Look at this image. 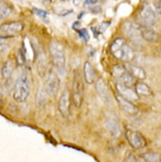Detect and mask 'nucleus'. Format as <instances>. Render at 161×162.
Segmentation results:
<instances>
[{"mask_svg":"<svg viewBox=\"0 0 161 162\" xmlns=\"http://www.w3.org/2000/svg\"><path fill=\"white\" fill-rule=\"evenodd\" d=\"M60 88V80L59 76L54 73L53 71H50L47 73L45 80V89L48 93V95H55Z\"/></svg>","mask_w":161,"mask_h":162,"instance_id":"obj_6","label":"nucleus"},{"mask_svg":"<svg viewBox=\"0 0 161 162\" xmlns=\"http://www.w3.org/2000/svg\"><path fill=\"white\" fill-rule=\"evenodd\" d=\"M126 69L124 68V67H121V66H115L114 68H113V76L117 79L119 75H121L124 72H125Z\"/></svg>","mask_w":161,"mask_h":162,"instance_id":"obj_26","label":"nucleus"},{"mask_svg":"<svg viewBox=\"0 0 161 162\" xmlns=\"http://www.w3.org/2000/svg\"><path fill=\"white\" fill-rule=\"evenodd\" d=\"M24 28V25L20 21H11L2 24L0 26V33L5 34V35H14L17 33L21 32Z\"/></svg>","mask_w":161,"mask_h":162,"instance_id":"obj_9","label":"nucleus"},{"mask_svg":"<svg viewBox=\"0 0 161 162\" xmlns=\"http://www.w3.org/2000/svg\"><path fill=\"white\" fill-rule=\"evenodd\" d=\"M58 107H59V112L63 115V118H68L69 115V107H71V97L69 93L66 91L61 94V97L59 99L58 102Z\"/></svg>","mask_w":161,"mask_h":162,"instance_id":"obj_10","label":"nucleus"},{"mask_svg":"<svg viewBox=\"0 0 161 162\" xmlns=\"http://www.w3.org/2000/svg\"><path fill=\"white\" fill-rule=\"evenodd\" d=\"M33 12L39 17V18H47L48 17V13L47 12H45V11H43V10H39V8H33Z\"/></svg>","mask_w":161,"mask_h":162,"instance_id":"obj_28","label":"nucleus"},{"mask_svg":"<svg viewBox=\"0 0 161 162\" xmlns=\"http://www.w3.org/2000/svg\"><path fill=\"white\" fill-rule=\"evenodd\" d=\"M117 89H118V93L120 95H122L124 97L128 99L130 101H137V100L139 99L138 93L134 92V91L132 89V87L125 86V85L121 84V82H118V84H117Z\"/></svg>","mask_w":161,"mask_h":162,"instance_id":"obj_13","label":"nucleus"},{"mask_svg":"<svg viewBox=\"0 0 161 162\" xmlns=\"http://www.w3.org/2000/svg\"><path fill=\"white\" fill-rule=\"evenodd\" d=\"M117 100H118V103H119V106H120V108H121L124 112H126L127 114L137 115V114L139 113L138 107H137L135 105H133V103L130 102V100L124 97L122 95H120V94L117 95Z\"/></svg>","mask_w":161,"mask_h":162,"instance_id":"obj_11","label":"nucleus"},{"mask_svg":"<svg viewBox=\"0 0 161 162\" xmlns=\"http://www.w3.org/2000/svg\"><path fill=\"white\" fill-rule=\"evenodd\" d=\"M10 14H11V7L6 5L5 2H1L0 4V21L5 19L6 17H8Z\"/></svg>","mask_w":161,"mask_h":162,"instance_id":"obj_23","label":"nucleus"},{"mask_svg":"<svg viewBox=\"0 0 161 162\" xmlns=\"http://www.w3.org/2000/svg\"><path fill=\"white\" fill-rule=\"evenodd\" d=\"M125 161H126V162H129V161H134V162H137V161H138V159H137V157H135L134 155H133V156H132V155H129V156H128V157H127V159H126V160H125Z\"/></svg>","mask_w":161,"mask_h":162,"instance_id":"obj_31","label":"nucleus"},{"mask_svg":"<svg viewBox=\"0 0 161 162\" xmlns=\"http://www.w3.org/2000/svg\"><path fill=\"white\" fill-rule=\"evenodd\" d=\"M69 13H72V10H68V11H66V12H61L60 15H67V14H69Z\"/></svg>","mask_w":161,"mask_h":162,"instance_id":"obj_35","label":"nucleus"},{"mask_svg":"<svg viewBox=\"0 0 161 162\" xmlns=\"http://www.w3.org/2000/svg\"><path fill=\"white\" fill-rule=\"evenodd\" d=\"M38 72L40 76H43L45 74H47V61H46V56L45 53L41 51V53L39 55V60H38Z\"/></svg>","mask_w":161,"mask_h":162,"instance_id":"obj_22","label":"nucleus"},{"mask_svg":"<svg viewBox=\"0 0 161 162\" xmlns=\"http://www.w3.org/2000/svg\"><path fill=\"white\" fill-rule=\"evenodd\" d=\"M8 37H11V35H7V37H0V41L5 40V39H6V38H8Z\"/></svg>","mask_w":161,"mask_h":162,"instance_id":"obj_37","label":"nucleus"},{"mask_svg":"<svg viewBox=\"0 0 161 162\" xmlns=\"http://www.w3.org/2000/svg\"><path fill=\"white\" fill-rule=\"evenodd\" d=\"M158 17L159 15L150 7V5L148 2L142 5L141 12H140V18H141V21L143 22V25H148V26L154 25L155 22L158 21Z\"/></svg>","mask_w":161,"mask_h":162,"instance_id":"obj_5","label":"nucleus"},{"mask_svg":"<svg viewBox=\"0 0 161 162\" xmlns=\"http://www.w3.org/2000/svg\"><path fill=\"white\" fill-rule=\"evenodd\" d=\"M95 71L93 68V66L91 62H85L84 65V79L86 81V84L88 85H93L94 81H95Z\"/></svg>","mask_w":161,"mask_h":162,"instance_id":"obj_15","label":"nucleus"},{"mask_svg":"<svg viewBox=\"0 0 161 162\" xmlns=\"http://www.w3.org/2000/svg\"><path fill=\"white\" fill-rule=\"evenodd\" d=\"M91 11L93 12V13H99L101 10H100V7H92V8H91Z\"/></svg>","mask_w":161,"mask_h":162,"instance_id":"obj_33","label":"nucleus"},{"mask_svg":"<svg viewBox=\"0 0 161 162\" xmlns=\"http://www.w3.org/2000/svg\"><path fill=\"white\" fill-rule=\"evenodd\" d=\"M0 79H1V73H0Z\"/></svg>","mask_w":161,"mask_h":162,"instance_id":"obj_38","label":"nucleus"},{"mask_svg":"<svg viewBox=\"0 0 161 162\" xmlns=\"http://www.w3.org/2000/svg\"><path fill=\"white\" fill-rule=\"evenodd\" d=\"M47 97H48V93L46 92L45 87H41L38 89V93H37V105L38 107H43L46 105L47 102Z\"/></svg>","mask_w":161,"mask_h":162,"instance_id":"obj_21","label":"nucleus"},{"mask_svg":"<svg viewBox=\"0 0 161 162\" xmlns=\"http://www.w3.org/2000/svg\"><path fill=\"white\" fill-rule=\"evenodd\" d=\"M31 93V81H30V76L27 75V73H22L20 76L17 79L14 87H13V92H12V97L14 99L15 102H25L27 100V97Z\"/></svg>","mask_w":161,"mask_h":162,"instance_id":"obj_1","label":"nucleus"},{"mask_svg":"<svg viewBox=\"0 0 161 162\" xmlns=\"http://www.w3.org/2000/svg\"><path fill=\"white\" fill-rule=\"evenodd\" d=\"M125 69H126L128 73H130V74L134 76V78L142 79V80L146 78V72H145V71H143L141 67H139V66L132 65V64L127 62V64L125 65Z\"/></svg>","mask_w":161,"mask_h":162,"instance_id":"obj_16","label":"nucleus"},{"mask_svg":"<svg viewBox=\"0 0 161 162\" xmlns=\"http://www.w3.org/2000/svg\"><path fill=\"white\" fill-rule=\"evenodd\" d=\"M117 81H118V82H121V84H124L125 86L132 87L133 86V84L135 82V78L130 73H128L127 71H125L121 75H119L118 78H117Z\"/></svg>","mask_w":161,"mask_h":162,"instance_id":"obj_18","label":"nucleus"},{"mask_svg":"<svg viewBox=\"0 0 161 162\" xmlns=\"http://www.w3.org/2000/svg\"><path fill=\"white\" fill-rule=\"evenodd\" d=\"M109 24H111L109 21L102 22V24H101V26H100V32H104V31H105V30L107 28L108 26H109Z\"/></svg>","mask_w":161,"mask_h":162,"instance_id":"obj_29","label":"nucleus"},{"mask_svg":"<svg viewBox=\"0 0 161 162\" xmlns=\"http://www.w3.org/2000/svg\"><path fill=\"white\" fill-rule=\"evenodd\" d=\"M143 160L147 162H158L161 160L160 155L158 153H153V151H150V153H146L143 156Z\"/></svg>","mask_w":161,"mask_h":162,"instance_id":"obj_24","label":"nucleus"},{"mask_svg":"<svg viewBox=\"0 0 161 162\" xmlns=\"http://www.w3.org/2000/svg\"><path fill=\"white\" fill-rule=\"evenodd\" d=\"M122 31L125 33V35L128 37L133 41H140V39H142L140 26H138L135 22L125 21L122 25Z\"/></svg>","mask_w":161,"mask_h":162,"instance_id":"obj_7","label":"nucleus"},{"mask_svg":"<svg viewBox=\"0 0 161 162\" xmlns=\"http://www.w3.org/2000/svg\"><path fill=\"white\" fill-rule=\"evenodd\" d=\"M72 97L75 107H80L84 100V80L80 75V72L75 69L73 72V81H72Z\"/></svg>","mask_w":161,"mask_h":162,"instance_id":"obj_4","label":"nucleus"},{"mask_svg":"<svg viewBox=\"0 0 161 162\" xmlns=\"http://www.w3.org/2000/svg\"><path fill=\"white\" fill-rule=\"evenodd\" d=\"M140 30H141L142 39L146 40V41H148V43H156L160 39V34L156 32L155 30H153L148 25L140 26Z\"/></svg>","mask_w":161,"mask_h":162,"instance_id":"obj_12","label":"nucleus"},{"mask_svg":"<svg viewBox=\"0 0 161 162\" xmlns=\"http://www.w3.org/2000/svg\"><path fill=\"white\" fill-rule=\"evenodd\" d=\"M95 91L97 93L102 97V99H106L108 95V89H107V85L106 82L102 80V79H99L95 84Z\"/></svg>","mask_w":161,"mask_h":162,"instance_id":"obj_20","label":"nucleus"},{"mask_svg":"<svg viewBox=\"0 0 161 162\" xmlns=\"http://www.w3.org/2000/svg\"><path fill=\"white\" fill-rule=\"evenodd\" d=\"M51 52V59L54 68L58 71L60 75L65 74V67H66V58H65V51L63 45L59 43H52L50 47Z\"/></svg>","mask_w":161,"mask_h":162,"instance_id":"obj_3","label":"nucleus"},{"mask_svg":"<svg viewBox=\"0 0 161 162\" xmlns=\"http://www.w3.org/2000/svg\"><path fill=\"white\" fill-rule=\"evenodd\" d=\"M78 33H79V35H80V38L82 39V40H85V41H88L89 40V35H88V32L86 31V28H82V30H78Z\"/></svg>","mask_w":161,"mask_h":162,"instance_id":"obj_27","label":"nucleus"},{"mask_svg":"<svg viewBox=\"0 0 161 162\" xmlns=\"http://www.w3.org/2000/svg\"><path fill=\"white\" fill-rule=\"evenodd\" d=\"M79 26H80L79 22H74L73 24V30H79Z\"/></svg>","mask_w":161,"mask_h":162,"instance_id":"obj_34","label":"nucleus"},{"mask_svg":"<svg viewBox=\"0 0 161 162\" xmlns=\"http://www.w3.org/2000/svg\"><path fill=\"white\" fill-rule=\"evenodd\" d=\"M18 58H19V62H21V64L25 62V56L22 55L21 51H19V52H18Z\"/></svg>","mask_w":161,"mask_h":162,"instance_id":"obj_30","label":"nucleus"},{"mask_svg":"<svg viewBox=\"0 0 161 162\" xmlns=\"http://www.w3.org/2000/svg\"><path fill=\"white\" fill-rule=\"evenodd\" d=\"M135 92L138 93L139 97H150L153 94L152 89L146 84H143L142 81L135 84Z\"/></svg>","mask_w":161,"mask_h":162,"instance_id":"obj_17","label":"nucleus"},{"mask_svg":"<svg viewBox=\"0 0 161 162\" xmlns=\"http://www.w3.org/2000/svg\"><path fill=\"white\" fill-rule=\"evenodd\" d=\"M148 4L158 15H161V0H148Z\"/></svg>","mask_w":161,"mask_h":162,"instance_id":"obj_25","label":"nucleus"},{"mask_svg":"<svg viewBox=\"0 0 161 162\" xmlns=\"http://www.w3.org/2000/svg\"><path fill=\"white\" fill-rule=\"evenodd\" d=\"M13 69H14V66H13V61L11 59H8L4 65H2V68H1V78L7 80L10 79L13 73Z\"/></svg>","mask_w":161,"mask_h":162,"instance_id":"obj_19","label":"nucleus"},{"mask_svg":"<svg viewBox=\"0 0 161 162\" xmlns=\"http://www.w3.org/2000/svg\"><path fill=\"white\" fill-rule=\"evenodd\" d=\"M106 128L107 130L113 135V136H119L121 133V127H120V122L115 116H109L106 120Z\"/></svg>","mask_w":161,"mask_h":162,"instance_id":"obj_14","label":"nucleus"},{"mask_svg":"<svg viewBox=\"0 0 161 162\" xmlns=\"http://www.w3.org/2000/svg\"><path fill=\"white\" fill-rule=\"evenodd\" d=\"M111 51L117 59L122 60L125 62H129L134 58L132 48L126 43L124 38H117L111 45Z\"/></svg>","mask_w":161,"mask_h":162,"instance_id":"obj_2","label":"nucleus"},{"mask_svg":"<svg viewBox=\"0 0 161 162\" xmlns=\"http://www.w3.org/2000/svg\"><path fill=\"white\" fill-rule=\"evenodd\" d=\"M92 31H93V33H94V35H98L97 28H95V27H92Z\"/></svg>","mask_w":161,"mask_h":162,"instance_id":"obj_36","label":"nucleus"},{"mask_svg":"<svg viewBox=\"0 0 161 162\" xmlns=\"http://www.w3.org/2000/svg\"><path fill=\"white\" fill-rule=\"evenodd\" d=\"M126 135H127V140H128L129 145L135 148V149H140V148H143L146 146V140L145 138L137 132H132V130H127L126 132Z\"/></svg>","mask_w":161,"mask_h":162,"instance_id":"obj_8","label":"nucleus"},{"mask_svg":"<svg viewBox=\"0 0 161 162\" xmlns=\"http://www.w3.org/2000/svg\"><path fill=\"white\" fill-rule=\"evenodd\" d=\"M99 0H86L85 1V5H92V4H97Z\"/></svg>","mask_w":161,"mask_h":162,"instance_id":"obj_32","label":"nucleus"}]
</instances>
